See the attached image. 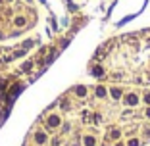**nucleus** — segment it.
Masks as SVG:
<instances>
[{
  "label": "nucleus",
  "mask_w": 150,
  "mask_h": 146,
  "mask_svg": "<svg viewBox=\"0 0 150 146\" xmlns=\"http://www.w3.org/2000/svg\"><path fill=\"white\" fill-rule=\"evenodd\" d=\"M60 123H62L60 115H50V117H48V121H46V125H48L50 129H54V127H60Z\"/></svg>",
  "instance_id": "nucleus-1"
},
{
  "label": "nucleus",
  "mask_w": 150,
  "mask_h": 146,
  "mask_svg": "<svg viewBox=\"0 0 150 146\" xmlns=\"http://www.w3.org/2000/svg\"><path fill=\"white\" fill-rule=\"evenodd\" d=\"M123 102L127 104V106H137V104H139V96L131 92V94H127V96H125V100H123Z\"/></svg>",
  "instance_id": "nucleus-2"
},
{
  "label": "nucleus",
  "mask_w": 150,
  "mask_h": 146,
  "mask_svg": "<svg viewBox=\"0 0 150 146\" xmlns=\"http://www.w3.org/2000/svg\"><path fill=\"white\" fill-rule=\"evenodd\" d=\"M23 90V85H16V86H12V90H10V96H8V100H13L16 96L19 94Z\"/></svg>",
  "instance_id": "nucleus-3"
},
{
  "label": "nucleus",
  "mask_w": 150,
  "mask_h": 146,
  "mask_svg": "<svg viewBox=\"0 0 150 146\" xmlns=\"http://www.w3.org/2000/svg\"><path fill=\"white\" fill-rule=\"evenodd\" d=\"M46 140H48V137H46L42 131L35 133V142H37V144H46Z\"/></svg>",
  "instance_id": "nucleus-4"
},
{
  "label": "nucleus",
  "mask_w": 150,
  "mask_h": 146,
  "mask_svg": "<svg viewBox=\"0 0 150 146\" xmlns=\"http://www.w3.org/2000/svg\"><path fill=\"white\" fill-rule=\"evenodd\" d=\"M25 23H27V19H25V17H21V16H18L16 19H13V25L19 27V29H21V27H25Z\"/></svg>",
  "instance_id": "nucleus-5"
},
{
  "label": "nucleus",
  "mask_w": 150,
  "mask_h": 146,
  "mask_svg": "<svg viewBox=\"0 0 150 146\" xmlns=\"http://www.w3.org/2000/svg\"><path fill=\"white\" fill-rule=\"evenodd\" d=\"M106 94H108V90L104 89V86H96V96L98 98H106Z\"/></svg>",
  "instance_id": "nucleus-6"
},
{
  "label": "nucleus",
  "mask_w": 150,
  "mask_h": 146,
  "mask_svg": "<svg viewBox=\"0 0 150 146\" xmlns=\"http://www.w3.org/2000/svg\"><path fill=\"white\" fill-rule=\"evenodd\" d=\"M83 144L85 146H94V144H96V140H94L93 137H85L83 138Z\"/></svg>",
  "instance_id": "nucleus-7"
},
{
  "label": "nucleus",
  "mask_w": 150,
  "mask_h": 146,
  "mask_svg": "<svg viewBox=\"0 0 150 146\" xmlns=\"http://www.w3.org/2000/svg\"><path fill=\"white\" fill-rule=\"evenodd\" d=\"M110 94H112V96H114V98H115V100H117V98H121V90H119V89H117V86H114V89H112V90H110Z\"/></svg>",
  "instance_id": "nucleus-8"
},
{
  "label": "nucleus",
  "mask_w": 150,
  "mask_h": 146,
  "mask_svg": "<svg viewBox=\"0 0 150 146\" xmlns=\"http://www.w3.org/2000/svg\"><path fill=\"white\" fill-rule=\"evenodd\" d=\"M93 75L94 77H102V75H104V69H102L100 65H96V67L93 69Z\"/></svg>",
  "instance_id": "nucleus-9"
},
{
  "label": "nucleus",
  "mask_w": 150,
  "mask_h": 146,
  "mask_svg": "<svg viewBox=\"0 0 150 146\" xmlns=\"http://www.w3.org/2000/svg\"><path fill=\"white\" fill-rule=\"evenodd\" d=\"M75 94L77 96H85L87 94V89H85V86H77V89H75Z\"/></svg>",
  "instance_id": "nucleus-10"
},
{
  "label": "nucleus",
  "mask_w": 150,
  "mask_h": 146,
  "mask_svg": "<svg viewBox=\"0 0 150 146\" xmlns=\"http://www.w3.org/2000/svg\"><path fill=\"white\" fill-rule=\"evenodd\" d=\"M33 69V62H25L23 64V71H31Z\"/></svg>",
  "instance_id": "nucleus-11"
},
{
  "label": "nucleus",
  "mask_w": 150,
  "mask_h": 146,
  "mask_svg": "<svg viewBox=\"0 0 150 146\" xmlns=\"http://www.w3.org/2000/svg\"><path fill=\"white\" fill-rule=\"evenodd\" d=\"M23 56H25V50H18L13 54V58H23Z\"/></svg>",
  "instance_id": "nucleus-12"
},
{
  "label": "nucleus",
  "mask_w": 150,
  "mask_h": 146,
  "mask_svg": "<svg viewBox=\"0 0 150 146\" xmlns=\"http://www.w3.org/2000/svg\"><path fill=\"white\" fill-rule=\"evenodd\" d=\"M33 46V40H27V42H23V48H31Z\"/></svg>",
  "instance_id": "nucleus-13"
},
{
  "label": "nucleus",
  "mask_w": 150,
  "mask_h": 146,
  "mask_svg": "<svg viewBox=\"0 0 150 146\" xmlns=\"http://www.w3.org/2000/svg\"><path fill=\"white\" fill-rule=\"evenodd\" d=\"M110 137H112V138H117V137H119V131H115V129H114V131H112V135H110Z\"/></svg>",
  "instance_id": "nucleus-14"
},
{
  "label": "nucleus",
  "mask_w": 150,
  "mask_h": 146,
  "mask_svg": "<svg viewBox=\"0 0 150 146\" xmlns=\"http://www.w3.org/2000/svg\"><path fill=\"white\" fill-rule=\"evenodd\" d=\"M139 144H141V142H139V140H135V138H133V140L129 142V146H139Z\"/></svg>",
  "instance_id": "nucleus-15"
},
{
  "label": "nucleus",
  "mask_w": 150,
  "mask_h": 146,
  "mask_svg": "<svg viewBox=\"0 0 150 146\" xmlns=\"http://www.w3.org/2000/svg\"><path fill=\"white\" fill-rule=\"evenodd\" d=\"M144 102H146V104H150V92H148V94H144Z\"/></svg>",
  "instance_id": "nucleus-16"
},
{
  "label": "nucleus",
  "mask_w": 150,
  "mask_h": 146,
  "mask_svg": "<svg viewBox=\"0 0 150 146\" xmlns=\"http://www.w3.org/2000/svg\"><path fill=\"white\" fill-rule=\"evenodd\" d=\"M146 117H148V119H150V108H148V110H146Z\"/></svg>",
  "instance_id": "nucleus-17"
}]
</instances>
